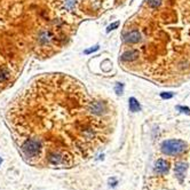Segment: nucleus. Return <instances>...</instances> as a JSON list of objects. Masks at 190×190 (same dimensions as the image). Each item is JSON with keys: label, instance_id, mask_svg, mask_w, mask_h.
<instances>
[{"label": "nucleus", "instance_id": "nucleus-3", "mask_svg": "<svg viewBox=\"0 0 190 190\" xmlns=\"http://www.w3.org/2000/svg\"><path fill=\"white\" fill-rule=\"evenodd\" d=\"M187 167H188V165H187V163H185V162H180V163H178V164L175 165V175H176V178L180 180V182H182L183 179H185Z\"/></svg>", "mask_w": 190, "mask_h": 190}, {"label": "nucleus", "instance_id": "nucleus-1", "mask_svg": "<svg viewBox=\"0 0 190 190\" xmlns=\"http://www.w3.org/2000/svg\"><path fill=\"white\" fill-rule=\"evenodd\" d=\"M129 29L139 32L136 61L142 72L165 86L190 79V0H144Z\"/></svg>", "mask_w": 190, "mask_h": 190}, {"label": "nucleus", "instance_id": "nucleus-9", "mask_svg": "<svg viewBox=\"0 0 190 190\" xmlns=\"http://www.w3.org/2000/svg\"><path fill=\"white\" fill-rule=\"evenodd\" d=\"M98 49V46H94L93 48H89L87 51H85V53H86V54H89V53H93V52H96Z\"/></svg>", "mask_w": 190, "mask_h": 190}, {"label": "nucleus", "instance_id": "nucleus-8", "mask_svg": "<svg viewBox=\"0 0 190 190\" xmlns=\"http://www.w3.org/2000/svg\"><path fill=\"white\" fill-rule=\"evenodd\" d=\"M116 92H117V94H122V92H123V85H122V84H117V86H116Z\"/></svg>", "mask_w": 190, "mask_h": 190}, {"label": "nucleus", "instance_id": "nucleus-5", "mask_svg": "<svg viewBox=\"0 0 190 190\" xmlns=\"http://www.w3.org/2000/svg\"><path fill=\"white\" fill-rule=\"evenodd\" d=\"M10 77V72L6 68H0V82L8 80Z\"/></svg>", "mask_w": 190, "mask_h": 190}, {"label": "nucleus", "instance_id": "nucleus-2", "mask_svg": "<svg viewBox=\"0 0 190 190\" xmlns=\"http://www.w3.org/2000/svg\"><path fill=\"white\" fill-rule=\"evenodd\" d=\"M187 148V143L182 140H167L162 144V151L167 156L180 155Z\"/></svg>", "mask_w": 190, "mask_h": 190}, {"label": "nucleus", "instance_id": "nucleus-4", "mask_svg": "<svg viewBox=\"0 0 190 190\" xmlns=\"http://www.w3.org/2000/svg\"><path fill=\"white\" fill-rule=\"evenodd\" d=\"M155 170H156L157 173H159V174L166 173L167 170H168L167 163H166L164 159H158L157 160V163H156V167H155Z\"/></svg>", "mask_w": 190, "mask_h": 190}, {"label": "nucleus", "instance_id": "nucleus-10", "mask_svg": "<svg viewBox=\"0 0 190 190\" xmlns=\"http://www.w3.org/2000/svg\"><path fill=\"white\" fill-rule=\"evenodd\" d=\"M162 96L163 98H172V94H162Z\"/></svg>", "mask_w": 190, "mask_h": 190}, {"label": "nucleus", "instance_id": "nucleus-7", "mask_svg": "<svg viewBox=\"0 0 190 190\" xmlns=\"http://www.w3.org/2000/svg\"><path fill=\"white\" fill-rule=\"evenodd\" d=\"M118 25H119V22H116V23H113V24H111V25H109L108 26V32H110L111 30H115L116 28H118Z\"/></svg>", "mask_w": 190, "mask_h": 190}, {"label": "nucleus", "instance_id": "nucleus-6", "mask_svg": "<svg viewBox=\"0 0 190 190\" xmlns=\"http://www.w3.org/2000/svg\"><path fill=\"white\" fill-rule=\"evenodd\" d=\"M129 110L133 111V112H136L140 110V104L139 102L136 101V98H129Z\"/></svg>", "mask_w": 190, "mask_h": 190}]
</instances>
